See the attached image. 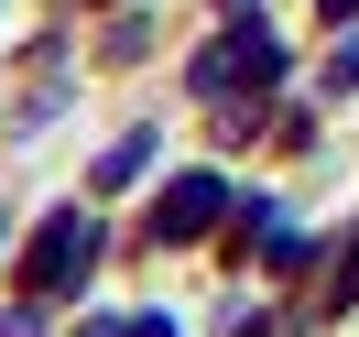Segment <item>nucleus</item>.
<instances>
[{
    "label": "nucleus",
    "mask_w": 359,
    "mask_h": 337,
    "mask_svg": "<svg viewBox=\"0 0 359 337\" xmlns=\"http://www.w3.org/2000/svg\"><path fill=\"white\" fill-rule=\"evenodd\" d=\"M272 66H283V44H272V33H229V44L196 66V88L218 98V88H240V76H272Z\"/></svg>",
    "instance_id": "f257e3e1"
},
{
    "label": "nucleus",
    "mask_w": 359,
    "mask_h": 337,
    "mask_svg": "<svg viewBox=\"0 0 359 337\" xmlns=\"http://www.w3.org/2000/svg\"><path fill=\"white\" fill-rule=\"evenodd\" d=\"M218 207H229V196H218V174H185V185H175V196H163V207H153V228H163V240H196V228H207V218H218Z\"/></svg>",
    "instance_id": "f03ea898"
},
{
    "label": "nucleus",
    "mask_w": 359,
    "mask_h": 337,
    "mask_svg": "<svg viewBox=\"0 0 359 337\" xmlns=\"http://www.w3.org/2000/svg\"><path fill=\"white\" fill-rule=\"evenodd\" d=\"M88 272V218H55V240L33 250V283H76Z\"/></svg>",
    "instance_id": "7ed1b4c3"
},
{
    "label": "nucleus",
    "mask_w": 359,
    "mask_h": 337,
    "mask_svg": "<svg viewBox=\"0 0 359 337\" xmlns=\"http://www.w3.org/2000/svg\"><path fill=\"white\" fill-rule=\"evenodd\" d=\"M88 337H175V315H142V326H88Z\"/></svg>",
    "instance_id": "20e7f679"
},
{
    "label": "nucleus",
    "mask_w": 359,
    "mask_h": 337,
    "mask_svg": "<svg viewBox=\"0 0 359 337\" xmlns=\"http://www.w3.org/2000/svg\"><path fill=\"white\" fill-rule=\"evenodd\" d=\"M348 294H359V240L337 250V305H348Z\"/></svg>",
    "instance_id": "39448f33"
},
{
    "label": "nucleus",
    "mask_w": 359,
    "mask_h": 337,
    "mask_svg": "<svg viewBox=\"0 0 359 337\" xmlns=\"http://www.w3.org/2000/svg\"><path fill=\"white\" fill-rule=\"evenodd\" d=\"M337 88H359V44H337Z\"/></svg>",
    "instance_id": "423d86ee"
},
{
    "label": "nucleus",
    "mask_w": 359,
    "mask_h": 337,
    "mask_svg": "<svg viewBox=\"0 0 359 337\" xmlns=\"http://www.w3.org/2000/svg\"><path fill=\"white\" fill-rule=\"evenodd\" d=\"M327 11H359V0H327Z\"/></svg>",
    "instance_id": "0eeeda50"
}]
</instances>
